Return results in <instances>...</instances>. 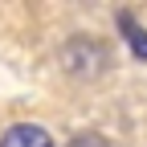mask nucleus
<instances>
[{
  "label": "nucleus",
  "instance_id": "obj_2",
  "mask_svg": "<svg viewBox=\"0 0 147 147\" xmlns=\"http://www.w3.org/2000/svg\"><path fill=\"white\" fill-rule=\"evenodd\" d=\"M0 147H53V139H49L45 127H37V123H16V127L4 131Z\"/></svg>",
  "mask_w": 147,
  "mask_h": 147
},
{
  "label": "nucleus",
  "instance_id": "obj_4",
  "mask_svg": "<svg viewBox=\"0 0 147 147\" xmlns=\"http://www.w3.org/2000/svg\"><path fill=\"white\" fill-rule=\"evenodd\" d=\"M69 147H110V143H106L98 131H86V135H74V139H69Z\"/></svg>",
  "mask_w": 147,
  "mask_h": 147
},
{
  "label": "nucleus",
  "instance_id": "obj_3",
  "mask_svg": "<svg viewBox=\"0 0 147 147\" xmlns=\"http://www.w3.org/2000/svg\"><path fill=\"white\" fill-rule=\"evenodd\" d=\"M119 29H123V37H127V41H131L135 57H147V33L135 25V16H131V12H119Z\"/></svg>",
  "mask_w": 147,
  "mask_h": 147
},
{
  "label": "nucleus",
  "instance_id": "obj_1",
  "mask_svg": "<svg viewBox=\"0 0 147 147\" xmlns=\"http://www.w3.org/2000/svg\"><path fill=\"white\" fill-rule=\"evenodd\" d=\"M61 65H65V74H74V78H98V74L110 65V53H106V45L90 41V37H74V41H65V49H61Z\"/></svg>",
  "mask_w": 147,
  "mask_h": 147
}]
</instances>
